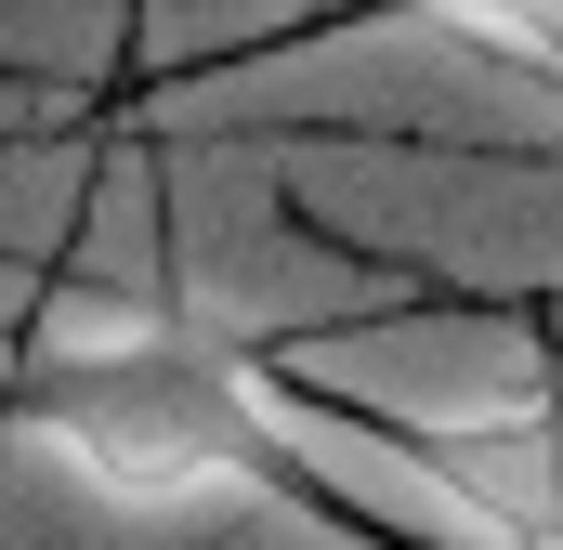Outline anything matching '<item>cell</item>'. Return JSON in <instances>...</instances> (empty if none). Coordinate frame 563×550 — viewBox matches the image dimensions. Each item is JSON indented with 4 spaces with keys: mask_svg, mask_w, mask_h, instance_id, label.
<instances>
[{
    "mask_svg": "<svg viewBox=\"0 0 563 550\" xmlns=\"http://www.w3.org/2000/svg\"><path fill=\"white\" fill-rule=\"evenodd\" d=\"M276 354L263 328H223L210 301L157 288L119 328H53V341H13L0 367V446H40L66 459L79 485L132 498V512H197V498H250V512H301L354 550H420L407 525H380L341 472H314L301 419L276 394Z\"/></svg>",
    "mask_w": 563,
    "mask_h": 550,
    "instance_id": "obj_1",
    "label": "cell"
},
{
    "mask_svg": "<svg viewBox=\"0 0 563 550\" xmlns=\"http://www.w3.org/2000/svg\"><path fill=\"white\" fill-rule=\"evenodd\" d=\"M276 394L301 432H341L367 446L380 472H407L432 512H459L485 550H563V328L551 367L485 394V407H380V394H328L314 367L276 354Z\"/></svg>",
    "mask_w": 563,
    "mask_h": 550,
    "instance_id": "obj_2",
    "label": "cell"
},
{
    "mask_svg": "<svg viewBox=\"0 0 563 550\" xmlns=\"http://www.w3.org/2000/svg\"><path fill=\"white\" fill-rule=\"evenodd\" d=\"M367 26H432V40H459V53H485V66L538 79V92L563 106V0H314V13H276V26H250V40H223V53L157 66L144 92L250 79V66H288V53H314V40H367Z\"/></svg>",
    "mask_w": 563,
    "mask_h": 550,
    "instance_id": "obj_3",
    "label": "cell"
}]
</instances>
